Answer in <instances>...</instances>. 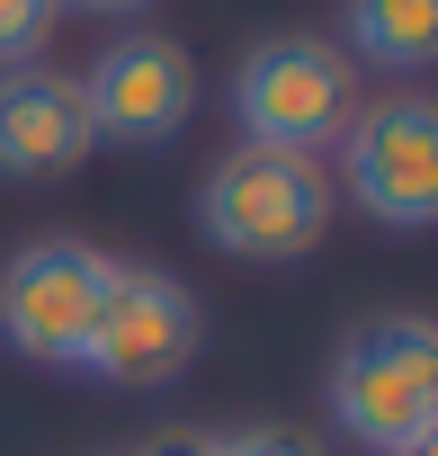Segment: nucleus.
Here are the masks:
<instances>
[{
  "label": "nucleus",
  "mask_w": 438,
  "mask_h": 456,
  "mask_svg": "<svg viewBox=\"0 0 438 456\" xmlns=\"http://www.w3.org/2000/svg\"><path fill=\"white\" fill-rule=\"evenodd\" d=\"M331 170L304 161V152H260V143H233L224 161H215L197 179V233L224 251V260H304L322 233H331Z\"/></svg>",
  "instance_id": "1"
},
{
  "label": "nucleus",
  "mask_w": 438,
  "mask_h": 456,
  "mask_svg": "<svg viewBox=\"0 0 438 456\" xmlns=\"http://www.w3.org/2000/svg\"><path fill=\"white\" fill-rule=\"evenodd\" d=\"M331 420L367 456H402L438 438V322L429 314H376L331 358Z\"/></svg>",
  "instance_id": "2"
},
{
  "label": "nucleus",
  "mask_w": 438,
  "mask_h": 456,
  "mask_svg": "<svg viewBox=\"0 0 438 456\" xmlns=\"http://www.w3.org/2000/svg\"><path fill=\"white\" fill-rule=\"evenodd\" d=\"M358 117V63L331 37H260L233 72V126L260 152L322 161Z\"/></svg>",
  "instance_id": "3"
},
{
  "label": "nucleus",
  "mask_w": 438,
  "mask_h": 456,
  "mask_svg": "<svg viewBox=\"0 0 438 456\" xmlns=\"http://www.w3.org/2000/svg\"><path fill=\"white\" fill-rule=\"evenodd\" d=\"M197 349H206L197 287H179L170 269H143V260H108V296H99L81 376H99L117 394H161L197 367Z\"/></svg>",
  "instance_id": "4"
},
{
  "label": "nucleus",
  "mask_w": 438,
  "mask_h": 456,
  "mask_svg": "<svg viewBox=\"0 0 438 456\" xmlns=\"http://www.w3.org/2000/svg\"><path fill=\"white\" fill-rule=\"evenodd\" d=\"M331 197H349L385 233H429L438 224V99L402 90V99L358 108L340 134V188Z\"/></svg>",
  "instance_id": "5"
},
{
  "label": "nucleus",
  "mask_w": 438,
  "mask_h": 456,
  "mask_svg": "<svg viewBox=\"0 0 438 456\" xmlns=\"http://www.w3.org/2000/svg\"><path fill=\"white\" fill-rule=\"evenodd\" d=\"M99 296H108V251H90L72 233L19 242L0 260V349L28 367H81Z\"/></svg>",
  "instance_id": "6"
},
{
  "label": "nucleus",
  "mask_w": 438,
  "mask_h": 456,
  "mask_svg": "<svg viewBox=\"0 0 438 456\" xmlns=\"http://www.w3.org/2000/svg\"><path fill=\"white\" fill-rule=\"evenodd\" d=\"M90 134L117 152H161L197 117V54L179 37H117L81 81Z\"/></svg>",
  "instance_id": "7"
},
{
  "label": "nucleus",
  "mask_w": 438,
  "mask_h": 456,
  "mask_svg": "<svg viewBox=\"0 0 438 456\" xmlns=\"http://www.w3.org/2000/svg\"><path fill=\"white\" fill-rule=\"evenodd\" d=\"M99 152L81 81L54 63H19L0 72V179H63Z\"/></svg>",
  "instance_id": "8"
},
{
  "label": "nucleus",
  "mask_w": 438,
  "mask_h": 456,
  "mask_svg": "<svg viewBox=\"0 0 438 456\" xmlns=\"http://www.w3.org/2000/svg\"><path fill=\"white\" fill-rule=\"evenodd\" d=\"M340 54L376 72H429L438 63V0H349Z\"/></svg>",
  "instance_id": "9"
},
{
  "label": "nucleus",
  "mask_w": 438,
  "mask_h": 456,
  "mask_svg": "<svg viewBox=\"0 0 438 456\" xmlns=\"http://www.w3.org/2000/svg\"><path fill=\"white\" fill-rule=\"evenodd\" d=\"M54 19H63V0H0V72L36 63L45 37H54Z\"/></svg>",
  "instance_id": "10"
},
{
  "label": "nucleus",
  "mask_w": 438,
  "mask_h": 456,
  "mask_svg": "<svg viewBox=\"0 0 438 456\" xmlns=\"http://www.w3.org/2000/svg\"><path fill=\"white\" fill-rule=\"evenodd\" d=\"M215 456H322V438L287 420H251V429H215Z\"/></svg>",
  "instance_id": "11"
},
{
  "label": "nucleus",
  "mask_w": 438,
  "mask_h": 456,
  "mask_svg": "<svg viewBox=\"0 0 438 456\" xmlns=\"http://www.w3.org/2000/svg\"><path fill=\"white\" fill-rule=\"evenodd\" d=\"M143 456H215V429H161V438H143Z\"/></svg>",
  "instance_id": "12"
},
{
  "label": "nucleus",
  "mask_w": 438,
  "mask_h": 456,
  "mask_svg": "<svg viewBox=\"0 0 438 456\" xmlns=\"http://www.w3.org/2000/svg\"><path fill=\"white\" fill-rule=\"evenodd\" d=\"M63 10H90V19H134V10H152V0H63Z\"/></svg>",
  "instance_id": "13"
},
{
  "label": "nucleus",
  "mask_w": 438,
  "mask_h": 456,
  "mask_svg": "<svg viewBox=\"0 0 438 456\" xmlns=\"http://www.w3.org/2000/svg\"><path fill=\"white\" fill-rule=\"evenodd\" d=\"M402 456H438V438H420V447H402Z\"/></svg>",
  "instance_id": "14"
}]
</instances>
